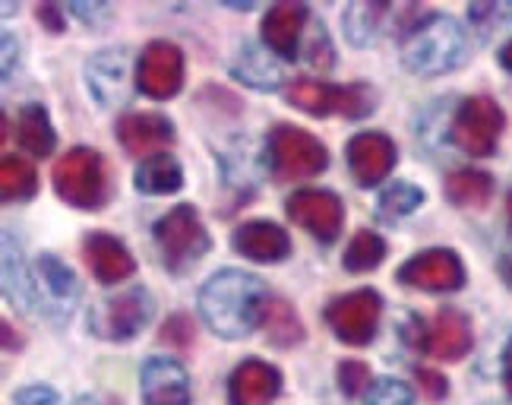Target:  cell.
<instances>
[{
    "label": "cell",
    "mask_w": 512,
    "mask_h": 405,
    "mask_svg": "<svg viewBox=\"0 0 512 405\" xmlns=\"http://www.w3.org/2000/svg\"><path fill=\"white\" fill-rule=\"evenodd\" d=\"M269 292L260 276L244 269H219L200 288V317L215 336L244 339L263 323Z\"/></svg>",
    "instance_id": "1"
},
{
    "label": "cell",
    "mask_w": 512,
    "mask_h": 405,
    "mask_svg": "<svg viewBox=\"0 0 512 405\" xmlns=\"http://www.w3.org/2000/svg\"><path fill=\"white\" fill-rule=\"evenodd\" d=\"M402 64L418 76H440L459 70L468 57L465 29L446 13H430L411 26L399 45Z\"/></svg>",
    "instance_id": "2"
},
{
    "label": "cell",
    "mask_w": 512,
    "mask_h": 405,
    "mask_svg": "<svg viewBox=\"0 0 512 405\" xmlns=\"http://www.w3.org/2000/svg\"><path fill=\"white\" fill-rule=\"evenodd\" d=\"M54 190L67 206L95 212L108 203V168L95 149L76 146L54 165Z\"/></svg>",
    "instance_id": "3"
},
{
    "label": "cell",
    "mask_w": 512,
    "mask_h": 405,
    "mask_svg": "<svg viewBox=\"0 0 512 405\" xmlns=\"http://www.w3.org/2000/svg\"><path fill=\"white\" fill-rule=\"evenodd\" d=\"M266 156H269L272 178L282 184L317 178L329 165V152L320 143V137H313V133L294 124H279L269 133Z\"/></svg>",
    "instance_id": "4"
},
{
    "label": "cell",
    "mask_w": 512,
    "mask_h": 405,
    "mask_svg": "<svg viewBox=\"0 0 512 405\" xmlns=\"http://www.w3.org/2000/svg\"><path fill=\"white\" fill-rule=\"evenodd\" d=\"M155 244H159L162 263L171 273H187L209 250V231L190 203L174 206L171 212L155 222Z\"/></svg>",
    "instance_id": "5"
},
{
    "label": "cell",
    "mask_w": 512,
    "mask_h": 405,
    "mask_svg": "<svg viewBox=\"0 0 512 405\" xmlns=\"http://www.w3.org/2000/svg\"><path fill=\"white\" fill-rule=\"evenodd\" d=\"M288 105L310 114V118H329V114H345V118H367L377 108V92L364 83L332 86L323 80H294L285 89Z\"/></svg>",
    "instance_id": "6"
},
{
    "label": "cell",
    "mask_w": 512,
    "mask_h": 405,
    "mask_svg": "<svg viewBox=\"0 0 512 405\" xmlns=\"http://www.w3.org/2000/svg\"><path fill=\"white\" fill-rule=\"evenodd\" d=\"M155 301L143 285H133L127 292L102 298L89 311V330L108 342H130L152 323Z\"/></svg>",
    "instance_id": "7"
},
{
    "label": "cell",
    "mask_w": 512,
    "mask_h": 405,
    "mask_svg": "<svg viewBox=\"0 0 512 405\" xmlns=\"http://www.w3.org/2000/svg\"><path fill=\"white\" fill-rule=\"evenodd\" d=\"M503 127H506L503 108L494 99H487V95H471V99H465L459 105L456 118H452L449 137L465 156L487 159L497 152Z\"/></svg>",
    "instance_id": "8"
},
{
    "label": "cell",
    "mask_w": 512,
    "mask_h": 405,
    "mask_svg": "<svg viewBox=\"0 0 512 405\" xmlns=\"http://www.w3.org/2000/svg\"><path fill=\"white\" fill-rule=\"evenodd\" d=\"M380 317H383V298L373 288L348 292L326 307V323L345 345H367L377 336Z\"/></svg>",
    "instance_id": "9"
},
{
    "label": "cell",
    "mask_w": 512,
    "mask_h": 405,
    "mask_svg": "<svg viewBox=\"0 0 512 405\" xmlns=\"http://www.w3.org/2000/svg\"><path fill=\"white\" fill-rule=\"evenodd\" d=\"M285 209H288V219L294 225H301L304 231H310V235L323 244H332L342 235L345 206L336 194H332V190H317V187L294 190L285 203Z\"/></svg>",
    "instance_id": "10"
},
{
    "label": "cell",
    "mask_w": 512,
    "mask_h": 405,
    "mask_svg": "<svg viewBox=\"0 0 512 405\" xmlns=\"http://www.w3.org/2000/svg\"><path fill=\"white\" fill-rule=\"evenodd\" d=\"M184 86V51L174 42H149L136 64V89L149 99H171Z\"/></svg>",
    "instance_id": "11"
},
{
    "label": "cell",
    "mask_w": 512,
    "mask_h": 405,
    "mask_svg": "<svg viewBox=\"0 0 512 405\" xmlns=\"http://www.w3.org/2000/svg\"><path fill=\"white\" fill-rule=\"evenodd\" d=\"M399 282L408 288H421V292H459L465 285V266L456 250L433 247L411 257L399 269Z\"/></svg>",
    "instance_id": "12"
},
{
    "label": "cell",
    "mask_w": 512,
    "mask_h": 405,
    "mask_svg": "<svg viewBox=\"0 0 512 405\" xmlns=\"http://www.w3.org/2000/svg\"><path fill=\"white\" fill-rule=\"evenodd\" d=\"M348 168H351V178L358 181L361 187H377L383 184L392 168L399 162V152L396 143H392L386 133L377 130H364V133H354L348 140Z\"/></svg>",
    "instance_id": "13"
},
{
    "label": "cell",
    "mask_w": 512,
    "mask_h": 405,
    "mask_svg": "<svg viewBox=\"0 0 512 405\" xmlns=\"http://www.w3.org/2000/svg\"><path fill=\"white\" fill-rule=\"evenodd\" d=\"M117 140H121V146L130 152V156L146 162L174 143V124L165 118V114L133 111L117 121Z\"/></svg>",
    "instance_id": "14"
},
{
    "label": "cell",
    "mask_w": 512,
    "mask_h": 405,
    "mask_svg": "<svg viewBox=\"0 0 512 405\" xmlns=\"http://www.w3.org/2000/svg\"><path fill=\"white\" fill-rule=\"evenodd\" d=\"M127 80H130V57L124 48H105L86 61L89 95L102 108L121 105L127 99Z\"/></svg>",
    "instance_id": "15"
},
{
    "label": "cell",
    "mask_w": 512,
    "mask_h": 405,
    "mask_svg": "<svg viewBox=\"0 0 512 405\" xmlns=\"http://www.w3.org/2000/svg\"><path fill=\"white\" fill-rule=\"evenodd\" d=\"M140 393L146 405H190V377L181 361L149 358L140 374Z\"/></svg>",
    "instance_id": "16"
},
{
    "label": "cell",
    "mask_w": 512,
    "mask_h": 405,
    "mask_svg": "<svg viewBox=\"0 0 512 405\" xmlns=\"http://www.w3.org/2000/svg\"><path fill=\"white\" fill-rule=\"evenodd\" d=\"M231 247L253 263H282L291 254V238L282 225L269 219H253L234 228Z\"/></svg>",
    "instance_id": "17"
},
{
    "label": "cell",
    "mask_w": 512,
    "mask_h": 405,
    "mask_svg": "<svg viewBox=\"0 0 512 405\" xmlns=\"http://www.w3.org/2000/svg\"><path fill=\"white\" fill-rule=\"evenodd\" d=\"M282 393V374L260 358H247L231 371L228 405H269Z\"/></svg>",
    "instance_id": "18"
},
{
    "label": "cell",
    "mask_w": 512,
    "mask_h": 405,
    "mask_svg": "<svg viewBox=\"0 0 512 405\" xmlns=\"http://www.w3.org/2000/svg\"><path fill=\"white\" fill-rule=\"evenodd\" d=\"M471 345H475L471 323L456 307H443L424 333V352L440 361H462L471 352Z\"/></svg>",
    "instance_id": "19"
},
{
    "label": "cell",
    "mask_w": 512,
    "mask_h": 405,
    "mask_svg": "<svg viewBox=\"0 0 512 405\" xmlns=\"http://www.w3.org/2000/svg\"><path fill=\"white\" fill-rule=\"evenodd\" d=\"M83 257L92 269V276L102 282V285H117V282H124L133 276V269H136V260L130 250L105 235V231H92V235H86L83 241Z\"/></svg>",
    "instance_id": "20"
},
{
    "label": "cell",
    "mask_w": 512,
    "mask_h": 405,
    "mask_svg": "<svg viewBox=\"0 0 512 405\" xmlns=\"http://www.w3.org/2000/svg\"><path fill=\"white\" fill-rule=\"evenodd\" d=\"M307 4H275L266 16H263V42L272 54L285 57V61H294L298 57V42L307 26Z\"/></svg>",
    "instance_id": "21"
},
{
    "label": "cell",
    "mask_w": 512,
    "mask_h": 405,
    "mask_svg": "<svg viewBox=\"0 0 512 405\" xmlns=\"http://www.w3.org/2000/svg\"><path fill=\"white\" fill-rule=\"evenodd\" d=\"M4 295L23 314H32L38 301H42L38 282L29 276L26 260L19 254V244L13 241V231H4Z\"/></svg>",
    "instance_id": "22"
},
{
    "label": "cell",
    "mask_w": 512,
    "mask_h": 405,
    "mask_svg": "<svg viewBox=\"0 0 512 405\" xmlns=\"http://www.w3.org/2000/svg\"><path fill=\"white\" fill-rule=\"evenodd\" d=\"M16 140L29 156L48 159L57 149V130L42 105H23L16 114Z\"/></svg>",
    "instance_id": "23"
},
{
    "label": "cell",
    "mask_w": 512,
    "mask_h": 405,
    "mask_svg": "<svg viewBox=\"0 0 512 405\" xmlns=\"http://www.w3.org/2000/svg\"><path fill=\"white\" fill-rule=\"evenodd\" d=\"M38 269V295H48L61 311L70 314V304L80 298V282H76L73 269L67 263H61L54 254H42L35 263Z\"/></svg>",
    "instance_id": "24"
},
{
    "label": "cell",
    "mask_w": 512,
    "mask_h": 405,
    "mask_svg": "<svg viewBox=\"0 0 512 405\" xmlns=\"http://www.w3.org/2000/svg\"><path fill=\"white\" fill-rule=\"evenodd\" d=\"M184 187V168L168 152H159L146 162H140L136 168V190L149 197H165V194H177Z\"/></svg>",
    "instance_id": "25"
},
{
    "label": "cell",
    "mask_w": 512,
    "mask_h": 405,
    "mask_svg": "<svg viewBox=\"0 0 512 405\" xmlns=\"http://www.w3.org/2000/svg\"><path fill=\"white\" fill-rule=\"evenodd\" d=\"M443 194L452 206L481 209L490 203V197H494V178H490L487 171H478V168H459L446 178Z\"/></svg>",
    "instance_id": "26"
},
{
    "label": "cell",
    "mask_w": 512,
    "mask_h": 405,
    "mask_svg": "<svg viewBox=\"0 0 512 405\" xmlns=\"http://www.w3.org/2000/svg\"><path fill=\"white\" fill-rule=\"evenodd\" d=\"M231 70H234V76H238L241 83H247V86H253V89H263V92L279 89L282 80H285L282 67L275 64L269 54H263L256 45H244L241 57L234 61Z\"/></svg>",
    "instance_id": "27"
},
{
    "label": "cell",
    "mask_w": 512,
    "mask_h": 405,
    "mask_svg": "<svg viewBox=\"0 0 512 405\" xmlns=\"http://www.w3.org/2000/svg\"><path fill=\"white\" fill-rule=\"evenodd\" d=\"M389 16V4H351L342 16V26L351 45H373L383 35V19Z\"/></svg>",
    "instance_id": "28"
},
{
    "label": "cell",
    "mask_w": 512,
    "mask_h": 405,
    "mask_svg": "<svg viewBox=\"0 0 512 405\" xmlns=\"http://www.w3.org/2000/svg\"><path fill=\"white\" fill-rule=\"evenodd\" d=\"M263 330H266V339L272 345H298L304 339V323L294 314V307L288 301H279V298H269L266 311H263Z\"/></svg>",
    "instance_id": "29"
},
{
    "label": "cell",
    "mask_w": 512,
    "mask_h": 405,
    "mask_svg": "<svg viewBox=\"0 0 512 405\" xmlns=\"http://www.w3.org/2000/svg\"><path fill=\"white\" fill-rule=\"evenodd\" d=\"M35 190H38V175L29 159H19V156L0 159V197H4V203L32 200Z\"/></svg>",
    "instance_id": "30"
},
{
    "label": "cell",
    "mask_w": 512,
    "mask_h": 405,
    "mask_svg": "<svg viewBox=\"0 0 512 405\" xmlns=\"http://www.w3.org/2000/svg\"><path fill=\"white\" fill-rule=\"evenodd\" d=\"M383 257H386V241L377 231H358L345 247L342 263L348 273H370V269H377L383 263Z\"/></svg>",
    "instance_id": "31"
},
{
    "label": "cell",
    "mask_w": 512,
    "mask_h": 405,
    "mask_svg": "<svg viewBox=\"0 0 512 405\" xmlns=\"http://www.w3.org/2000/svg\"><path fill=\"white\" fill-rule=\"evenodd\" d=\"M424 203V190L408 184V181H396L392 187H386L380 194V209L383 216H408V212H415L418 206Z\"/></svg>",
    "instance_id": "32"
},
{
    "label": "cell",
    "mask_w": 512,
    "mask_h": 405,
    "mask_svg": "<svg viewBox=\"0 0 512 405\" xmlns=\"http://www.w3.org/2000/svg\"><path fill=\"white\" fill-rule=\"evenodd\" d=\"M364 405H415V393H411L408 383L396 377H380L370 383Z\"/></svg>",
    "instance_id": "33"
},
{
    "label": "cell",
    "mask_w": 512,
    "mask_h": 405,
    "mask_svg": "<svg viewBox=\"0 0 512 405\" xmlns=\"http://www.w3.org/2000/svg\"><path fill=\"white\" fill-rule=\"evenodd\" d=\"M468 16H471V23L481 29V35L490 38L500 26L512 23V7H503V4H475V7L468 10Z\"/></svg>",
    "instance_id": "34"
},
{
    "label": "cell",
    "mask_w": 512,
    "mask_h": 405,
    "mask_svg": "<svg viewBox=\"0 0 512 405\" xmlns=\"http://www.w3.org/2000/svg\"><path fill=\"white\" fill-rule=\"evenodd\" d=\"M336 374H339V387H342L345 396H358V393L370 390V368H367L364 361L348 358V361L339 364Z\"/></svg>",
    "instance_id": "35"
},
{
    "label": "cell",
    "mask_w": 512,
    "mask_h": 405,
    "mask_svg": "<svg viewBox=\"0 0 512 405\" xmlns=\"http://www.w3.org/2000/svg\"><path fill=\"white\" fill-rule=\"evenodd\" d=\"M162 339L165 342H174V345H190V339H193V326H190V320L187 317H171L168 323H165V330H162Z\"/></svg>",
    "instance_id": "36"
},
{
    "label": "cell",
    "mask_w": 512,
    "mask_h": 405,
    "mask_svg": "<svg viewBox=\"0 0 512 405\" xmlns=\"http://www.w3.org/2000/svg\"><path fill=\"white\" fill-rule=\"evenodd\" d=\"M16 405H57V393L51 387H23L16 393Z\"/></svg>",
    "instance_id": "37"
},
{
    "label": "cell",
    "mask_w": 512,
    "mask_h": 405,
    "mask_svg": "<svg viewBox=\"0 0 512 405\" xmlns=\"http://www.w3.org/2000/svg\"><path fill=\"white\" fill-rule=\"evenodd\" d=\"M70 10L80 16L86 26H98V23H105V19L111 16V4H92L89 7V4H83V0H76Z\"/></svg>",
    "instance_id": "38"
},
{
    "label": "cell",
    "mask_w": 512,
    "mask_h": 405,
    "mask_svg": "<svg viewBox=\"0 0 512 405\" xmlns=\"http://www.w3.org/2000/svg\"><path fill=\"white\" fill-rule=\"evenodd\" d=\"M418 383H421V390H424L430 399H443V396L449 393L446 377H440L437 371H418Z\"/></svg>",
    "instance_id": "39"
},
{
    "label": "cell",
    "mask_w": 512,
    "mask_h": 405,
    "mask_svg": "<svg viewBox=\"0 0 512 405\" xmlns=\"http://www.w3.org/2000/svg\"><path fill=\"white\" fill-rule=\"evenodd\" d=\"M38 23H42L48 32H64V10L61 7H57V4H42V7H38Z\"/></svg>",
    "instance_id": "40"
},
{
    "label": "cell",
    "mask_w": 512,
    "mask_h": 405,
    "mask_svg": "<svg viewBox=\"0 0 512 405\" xmlns=\"http://www.w3.org/2000/svg\"><path fill=\"white\" fill-rule=\"evenodd\" d=\"M13 35L7 32L4 35V80H10V76H13V57H16V51H13Z\"/></svg>",
    "instance_id": "41"
},
{
    "label": "cell",
    "mask_w": 512,
    "mask_h": 405,
    "mask_svg": "<svg viewBox=\"0 0 512 405\" xmlns=\"http://www.w3.org/2000/svg\"><path fill=\"white\" fill-rule=\"evenodd\" d=\"M503 383H506V393L512 396V339H509L506 352H503Z\"/></svg>",
    "instance_id": "42"
},
{
    "label": "cell",
    "mask_w": 512,
    "mask_h": 405,
    "mask_svg": "<svg viewBox=\"0 0 512 405\" xmlns=\"http://www.w3.org/2000/svg\"><path fill=\"white\" fill-rule=\"evenodd\" d=\"M500 64H503V70H509V73H512V42H509V45H503V51H500Z\"/></svg>",
    "instance_id": "43"
},
{
    "label": "cell",
    "mask_w": 512,
    "mask_h": 405,
    "mask_svg": "<svg viewBox=\"0 0 512 405\" xmlns=\"http://www.w3.org/2000/svg\"><path fill=\"white\" fill-rule=\"evenodd\" d=\"M73 405H98V402H95L92 396H76V399H73Z\"/></svg>",
    "instance_id": "44"
},
{
    "label": "cell",
    "mask_w": 512,
    "mask_h": 405,
    "mask_svg": "<svg viewBox=\"0 0 512 405\" xmlns=\"http://www.w3.org/2000/svg\"><path fill=\"white\" fill-rule=\"evenodd\" d=\"M503 276H506V279H509V285H512V260H506V263H503Z\"/></svg>",
    "instance_id": "45"
},
{
    "label": "cell",
    "mask_w": 512,
    "mask_h": 405,
    "mask_svg": "<svg viewBox=\"0 0 512 405\" xmlns=\"http://www.w3.org/2000/svg\"><path fill=\"white\" fill-rule=\"evenodd\" d=\"M506 209H509V225H512V194H509V200H506Z\"/></svg>",
    "instance_id": "46"
}]
</instances>
